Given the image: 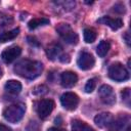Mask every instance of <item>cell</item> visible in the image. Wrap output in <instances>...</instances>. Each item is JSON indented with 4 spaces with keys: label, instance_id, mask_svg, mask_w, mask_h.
I'll return each mask as SVG.
<instances>
[{
    "label": "cell",
    "instance_id": "cell-1",
    "mask_svg": "<svg viewBox=\"0 0 131 131\" xmlns=\"http://www.w3.org/2000/svg\"><path fill=\"white\" fill-rule=\"evenodd\" d=\"M43 70V64L38 60L23 59L14 66V73L26 79H35L40 76Z\"/></svg>",
    "mask_w": 131,
    "mask_h": 131
},
{
    "label": "cell",
    "instance_id": "cell-2",
    "mask_svg": "<svg viewBox=\"0 0 131 131\" xmlns=\"http://www.w3.org/2000/svg\"><path fill=\"white\" fill-rule=\"evenodd\" d=\"M26 106L24 104L17 103V104H11L4 108L3 111V117L5 120H7L10 123H16L21 120L23 116L25 115Z\"/></svg>",
    "mask_w": 131,
    "mask_h": 131
},
{
    "label": "cell",
    "instance_id": "cell-3",
    "mask_svg": "<svg viewBox=\"0 0 131 131\" xmlns=\"http://www.w3.org/2000/svg\"><path fill=\"white\" fill-rule=\"evenodd\" d=\"M108 77L114 81L122 82L129 78V73L121 62H114L108 68Z\"/></svg>",
    "mask_w": 131,
    "mask_h": 131
},
{
    "label": "cell",
    "instance_id": "cell-4",
    "mask_svg": "<svg viewBox=\"0 0 131 131\" xmlns=\"http://www.w3.org/2000/svg\"><path fill=\"white\" fill-rule=\"evenodd\" d=\"M56 31L59 36L69 44H77L78 43V35L73 31V29L68 24H59L56 27Z\"/></svg>",
    "mask_w": 131,
    "mask_h": 131
},
{
    "label": "cell",
    "instance_id": "cell-5",
    "mask_svg": "<svg viewBox=\"0 0 131 131\" xmlns=\"http://www.w3.org/2000/svg\"><path fill=\"white\" fill-rule=\"evenodd\" d=\"M60 102H61V105L66 110L74 111L79 103V97L74 92H66L61 95Z\"/></svg>",
    "mask_w": 131,
    "mask_h": 131
},
{
    "label": "cell",
    "instance_id": "cell-6",
    "mask_svg": "<svg viewBox=\"0 0 131 131\" xmlns=\"http://www.w3.org/2000/svg\"><path fill=\"white\" fill-rule=\"evenodd\" d=\"M54 101L52 99H42L37 105V113L41 119H46L54 108Z\"/></svg>",
    "mask_w": 131,
    "mask_h": 131
},
{
    "label": "cell",
    "instance_id": "cell-7",
    "mask_svg": "<svg viewBox=\"0 0 131 131\" xmlns=\"http://www.w3.org/2000/svg\"><path fill=\"white\" fill-rule=\"evenodd\" d=\"M98 94L101 101L105 104H114L116 102V95L113 88L108 85H102L98 89Z\"/></svg>",
    "mask_w": 131,
    "mask_h": 131
},
{
    "label": "cell",
    "instance_id": "cell-8",
    "mask_svg": "<svg viewBox=\"0 0 131 131\" xmlns=\"http://www.w3.org/2000/svg\"><path fill=\"white\" fill-rule=\"evenodd\" d=\"M77 63L81 70L87 71V70H90L91 68H93V66L95 63V59L91 53L84 51V52L80 53L78 60H77Z\"/></svg>",
    "mask_w": 131,
    "mask_h": 131
},
{
    "label": "cell",
    "instance_id": "cell-9",
    "mask_svg": "<svg viewBox=\"0 0 131 131\" xmlns=\"http://www.w3.org/2000/svg\"><path fill=\"white\" fill-rule=\"evenodd\" d=\"M21 53V48L19 46H10L8 48H6L2 54H1V57L3 59L4 62L6 63H10L12 62L14 59H16Z\"/></svg>",
    "mask_w": 131,
    "mask_h": 131
},
{
    "label": "cell",
    "instance_id": "cell-10",
    "mask_svg": "<svg viewBox=\"0 0 131 131\" xmlns=\"http://www.w3.org/2000/svg\"><path fill=\"white\" fill-rule=\"evenodd\" d=\"M95 124L100 128H106L114 125V116L111 113H100L94 118Z\"/></svg>",
    "mask_w": 131,
    "mask_h": 131
},
{
    "label": "cell",
    "instance_id": "cell-11",
    "mask_svg": "<svg viewBox=\"0 0 131 131\" xmlns=\"http://www.w3.org/2000/svg\"><path fill=\"white\" fill-rule=\"evenodd\" d=\"M78 81V76L76 75V73L71 72V71H66L61 74L60 76V82L62 87L64 88H71L73 87Z\"/></svg>",
    "mask_w": 131,
    "mask_h": 131
},
{
    "label": "cell",
    "instance_id": "cell-12",
    "mask_svg": "<svg viewBox=\"0 0 131 131\" xmlns=\"http://www.w3.org/2000/svg\"><path fill=\"white\" fill-rule=\"evenodd\" d=\"M97 23L108 26L112 30H118L123 26V21L121 18H112L108 16H102L97 19Z\"/></svg>",
    "mask_w": 131,
    "mask_h": 131
},
{
    "label": "cell",
    "instance_id": "cell-13",
    "mask_svg": "<svg viewBox=\"0 0 131 131\" xmlns=\"http://www.w3.org/2000/svg\"><path fill=\"white\" fill-rule=\"evenodd\" d=\"M61 46L59 45V44H57V43H52V44H50L48 47H47V49H46V53H47V56H48V58H50V59H52V60H54L56 57H58L59 58V56L61 55L60 53H61Z\"/></svg>",
    "mask_w": 131,
    "mask_h": 131
},
{
    "label": "cell",
    "instance_id": "cell-14",
    "mask_svg": "<svg viewBox=\"0 0 131 131\" xmlns=\"http://www.w3.org/2000/svg\"><path fill=\"white\" fill-rule=\"evenodd\" d=\"M5 90L11 94H17L21 90V84L16 80H9L5 83Z\"/></svg>",
    "mask_w": 131,
    "mask_h": 131
},
{
    "label": "cell",
    "instance_id": "cell-15",
    "mask_svg": "<svg viewBox=\"0 0 131 131\" xmlns=\"http://www.w3.org/2000/svg\"><path fill=\"white\" fill-rule=\"evenodd\" d=\"M72 131H94V129L81 120H73Z\"/></svg>",
    "mask_w": 131,
    "mask_h": 131
},
{
    "label": "cell",
    "instance_id": "cell-16",
    "mask_svg": "<svg viewBox=\"0 0 131 131\" xmlns=\"http://www.w3.org/2000/svg\"><path fill=\"white\" fill-rule=\"evenodd\" d=\"M18 33H19V29H13L11 31L1 33L0 34V42L1 43H5L7 41L13 40L14 38H16V36L18 35Z\"/></svg>",
    "mask_w": 131,
    "mask_h": 131
},
{
    "label": "cell",
    "instance_id": "cell-17",
    "mask_svg": "<svg viewBox=\"0 0 131 131\" xmlns=\"http://www.w3.org/2000/svg\"><path fill=\"white\" fill-rule=\"evenodd\" d=\"M110 48H111L110 42H108V41H105V40H102V41L98 44V46H97V48H96V52H97L98 56L103 57V56H105V54L108 52Z\"/></svg>",
    "mask_w": 131,
    "mask_h": 131
},
{
    "label": "cell",
    "instance_id": "cell-18",
    "mask_svg": "<svg viewBox=\"0 0 131 131\" xmlns=\"http://www.w3.org/2000/svg\"><path fill=\"white\" fill-rule=\"evenodd\" d=\"M49 24V19L48 18H45V17H40V18H33L29 21L28 24V27L30 30H34L40 26H44V25H47Z\"/></svg>",
    "mask_w": 131,
    "mask_h": 131
},
{
    "label": "cell",
    "instance_id": "cell-19",
    "mask_svg": "<svg viewBox=\"0 0 131 131\" xmlns=\"http://www.w3.org/2000/svg\"><path fill=\"white\" fill-rule=\"evenodd\" d=\"M96 39V32L93 29H85L84 30V40L86 43H92Z\"/></svg>",
    "mask_w": 131,
    "mask_h": 131
},
{
    "label": "cell",
    "instance_id": "cell-20",
    "mask_svg": "<svg viewBox=\"0 0 131 131\" xmlns=\"http://www.w3.org/2000/svg\"><path fill=\"white\" fill-rule=\"evenodd\" d=\"M48 88L45 85H38L33 89V94L35 95H43L45 93H47Z\"/></svg>",
    "mask_w": 131,
    "mask_h": 131
},
{
    "label": "cell",
    "instance_id": "cell-21",
    "mask_svg": "<svg viewBox=\"0 0 131 131\" xmlns=\"http://www.w3.org/2000/svg\"><path fill=\"white\" fill-rule=\"evenodd\" d=\"M95 86H96V81L95 79H90L88 80V82L86 83L85 85V91L87 93H91L94 89H95Z\"/></svg>",
    "mask_w": 131,
    "mask_h": 131
},
{
    "label": "cell",
    "instance_id": "cell-22",
    "mask_svg": "<svg viewBox=\"0 0 131 131\" xmlns=\"http://www.w3.org/2000/svg\"><path fill=\"white\" fill-rule=\"evenodd\" d=\"M121 95H122V99L127 103V105L129 106L130 105V89L129 88H125L122 92H121Z\"/></svg>",
    "mask_w": 131,
    "mask_h": 131
},
{
    "label": "cell",
    "instance_id": "cell-23",
    "mask_svg": "<svg viewBox=\"0 0 131 131\" xmlns=\"http://www.w3.org/2000/svg\"><path fill=\"white\" fill-rule=\"evenodd\" d=\"M114 11L119 12V13H123V12L125 11V7H124V5H122V4H117V5L114 6Z\"/></svg>",
    "mask_w": 131,
    "mask_h": 131
},
{
    "label": "cell",
    "instance_id": "cell-24",
    "mask_svg": "<svg viewBox=\"0 0 131 131\" xmlns=\"http://www.w3.org/2000/svg\"><path fill=\"white\" fill-rule=\"evenodd\" d=\"M59 60H60L61 62H69V61H70V56H69V54H61V55L59 56Z\"/></svg>",
    "mask_w": 131,
    "mask_h": 131
},
{
    "label": "cell",
    "instance_id": "cell-25",
    "mask_svg": "<svg viewBox=\"0 0 131 131\" xmlns=\"http://www.w3.org/2000/svg\"><path fill=\"white\" fill-rule=\"evenodd\" d=\"M28 42L30 44H32V45H36V46L39 45V43L36 41V39L35 38H32V37H28Z\"/></svg>",
    "mask_w": 131,
    "mask_h": 131
},
{
    "label": "cell",
    "instance_id": "cell-26",
    "mask_svg": "<svg viewBox=\"0 0 131 131\" xmlns=\"http://www.w3.org/2000/svg\"><path fill=\"white\" fill-rule=\"evenodd\" d=\"M123 37H124V39H125V41H126L127 45L129 46V45H130V38H129V32H126V33H125V35H124Z\"/></svg>",
    "mask_w": 131,
    "mask_h": 131
},
{
    "label": "cell",
    "instance_id": "cell-27",
    "mask_svg": "<svg viewBox=\"0 0 131 131\" xmlns=\"http://www.w3.org/2000/svg\"><path fill=\"white\" fill-rule=\"evenodd\" d=\"M0 131H12L8 126H5L3 124H0Z\"/></svg>",
    "mask_w": 131,
    "mask_h": 131
},
{
    "label": "cell",
    "instance_id": "cell-28",
    "mask_svg": "<svg viewBox=\"0 0 131 131\" xmlns=\"http://www.w3.org/2000/svg\"><path fill=\"white\" fill-rule=\"evenodd\" d=\"M48 131H66L64 129H61V128H58V127H51L48 129Z\"/></svg>",
    "mask_w": 131,
    "mask_h": 131
},
{
    "label": "cell",
    "instance_id": "cell-29",
    "mask_svg": "<svg viewBox=\"0 0 131 131\" xmlns=\"http://www.w3.org/2000/svg\"><path fill=\"white\" fill-rule=\"evenodd\" d=\"M54 122H55V124H56V125H60V124H61V118H60V117L55 118Z\"/></svg>",
    "mask_w": 131,
    "mask_h": 131
},
{
    "label": "cell",
    "instance_id": "cell-30",
    "mask_svg": "<svg viewBox=\"0 0 131 131\" xmlns=\"http://www.w3.org/2000/svg\"><path fill=\"white\" fill-rule=\"evenodd\" d=\"M127 131H131V128H130V127H128V129H127Z\"/></svg>",
    "mask_w": 131,
    "mask_h": 131
}]
</instances>
